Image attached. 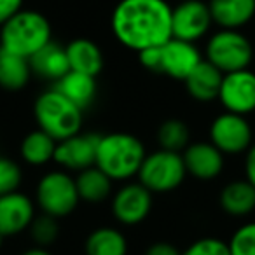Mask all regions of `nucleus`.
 Listing matches in <instances>:
<instances>
[{"mask_svg":"<svg viewBox=\"0 0 255 255\" xmlns=\"http://www.w3.org/2000/svg\"><path fill=\"white\" fill-rule=\"evenodd\" d=\"M112 32L133 51L163 46L173 39L171 7L166 0H121L112 12Z\"/></svg>","mask_w":255,"mask_h":255,"instance_id":"nucleus-1","label":"nucleus"},{"mask_svg":"<svg viewBox=\"0 0 255 255\" xmlns=\"http://www.w3.org/2000/svg\"><path fill=\"white\" fill-rule=\"evenodd\" d=\"M145 147L131 133H109L100 136L96 164L112 180H128L138 175L145 159Z\"/></svg>","mask_w":255,"mask_h":255,"instance_id":"nucleus-2","label":"nucleus"},{"mask_svg":"<svg viewBox=\"0 0 255 255\" xmlns=\"http://www.w3.org/2000/svg\"><path fill=\"white\" fill-rule=\"evenodd\" d=\"M33 114L39 129L47 133L56 142L81 133L82 109L54 88L39 95L33 105Z\"/></svg>","mask_w":255,"mask_h":255,"instance_id":"nucleus-3","label":"nucleus"},{"mask_svg":"<svg viewBox=\"0 0 255 255\" xmlns=\"http://www.w3.org/2000/svg\"><path fill=\"white\" fill-rule=\"evenodd\" d=\"M51 42V25L37 11H19L2 25L0 46L23 58H32L39 49Z\"/></svg>","mask_w":255,"mask_h":255,"instance_id":"nucleus-4","label":"nucleus"},{"mask_svg":"<svg viewBox=\"0 0 255 255\" xmlns=\"http://www.w3.org/2000/svg\"><path fill=\"white\" fill-rule=\"evenodd\" d=\"M140 63L154 74H163L177 81H185L187 75L203 60L199 49L192 42L170 39L163 46L142 51Z\"/></svg>","mask_w":255,"mask_h":255,"instance_id":"nucleus-5","label":"nucleus"},{"mask_svg":"<svg viewBox=\"0 0 255 255\" xmlns=\"http://www.w3.org/2000/svg\"><path fill=\"white\" fill-rule=\"evenodd\" d=\"M254 47L240 30H220L210 37L206 44V61L222 74L245 70L252 63Z\"/></svg>","mask_w":255,"mask_h":255,"instance_id":"nucleus-6","label":"nucleus"},{"mask_svg":"<svg viewBox=\"0 0 255 255\" xmlns=\"http://www.w3.org/2000/svg\"><path fill=\"white\" fill-rule=\"evenodd\" d=\"M185 170L184 157L178 152L159 149L147 154L138 171L140 184L150 192H170L184 182Z\"/></svg>","mask_w":255,"mask_h":255,"instance_id":"nucleus-7","label":"nucleus"},{"mask_svg":"<svg viewBox=\"0 0 255 255\" xmlns=\"http://www.w3.org/2000/svg\"><path fill=\"white\" fill-rule=\"evenodd\" d=\"M81 201L75 178L67 171H49L37 185V203L44 213L51 217H67L77 208Z\"/></svg>","mask_w":255,"mask_h":255,"instance_id":"nucleus-8","label":"nucleus"},{"mask_svg":"<svg viewBox=\"0 0 255 255\" xmlns=\"http://www.w3.org/2000/svg\"><path fill=\"white\" fill-rule=\"evenodd\" d=\"M212 143L222 154H241L252 145V128L245 116L224 112L210 126Z\"/></svg>","mask_w":255,"mask_h":255,"instance_id":"nucleus-9","label":"nucleus"},{"mask_svg":"<svg viewBox=\"0 0 255 255\" xmlns=\"http://www.w3.org/2000/svg\"><path fill=\"white\" fill-rule=\"evenodd\" d=\"M212 12L208 4L201 0H184L177 7L171 9V32L173 39H180L185 42L199 40L206 35L212 26Z\"/></svg>","mask_w":255,"mask_h":255,"instance_id":"nucleus-10","label":"nucleus"},{"mask_svg":"<svg viewBox=\"0 0 255 255\" xmlns=\"http://www.w3.org/2000/svg\"><path fill=\"white\" fill-rule=\"evenodd\" d=\"M226 112L247 114L255 110V74L248 68L224 74L219 98Z\"/></svg>","mask_w":255,"mask_h":255,"instance_id":"nucleus-11","label":"nucleus"},{"mask_svg":"<svg viewBox=\"0 0 255 255\" xmlns=\"http://www.w3.org/2000/svg\"><path fill=\"white\" fill-rule=\"evenodd\" d=\"M152 208V192L142 184H126L112 199V213L124 226L143 222Z\"/></svg>","mask_w":255,"mask_h":255,"instance_id":"nucleus-12","label":"nucleus"},{"mask_svg":"<svg viewBox=\"0 0 255 255\" xmlns=\"http://www.w3.org/2000/svg\"><path fill=\"white\" fill-rule=\"evenodd\" d=\"M100 135L95 133H77L67 140H61L56 145L54 161L65 170L82 171L96 164Z\"/></svg>","mask_w":255,"mask_h":255,"instance_id":"nucleus-13","label":"nucleus"},{"mask_svg":"<svg viewBox=\"0 0 255 255\" xmlns=\"http://www.w3.org/2000/svg\"><path fill=\"white\" fill-rule=\"evenodd\" d=\"M35 219L32 199L23 192L0 196V236H14L28 229Z\"/></svg>","mask_w":255,"mask_h":255,"instance_id":"nucleus-14","label":"nucleus"},{"mask_svg":"<svg viewBox=\"0 0 255 255\" xmlns=\"http://www.w3.org/2000/svg\"><path fill=\"white\" fill-rule=\"evenodd\" d=\"M182 157L187 173L199 180L217 178L224 170V154L212 142L189 143Z\"/></svg>","mask_w":255,"mask_h":255,"instance_id":"nucleus-15","label":"nucleus"},{"mask_svg":"<svg viewBox=\"0 0 255 255\" xmlns=\"http://www.w3.org/2000/svg\"><path fill=\"white\" fill-rule=\"evenodd\" d=\"M224 74L217 67H213L210 61L201 60L196 68L185 79V88L189 95L198 102H212L219 98L220 86H222Z\"/></svg>","mask_w":255,"mask_h":255,"instance_id":"nucleus-16","label":"nucleus"},{"mask_svg":"<svg viewBox=\"0 0 255 255\" xmlns=\"http://www.w3.org/2000/svg\"><path fill=\"white\" fill-rule=\"evenodd\" d=\"M28 61L32 74L39 75L42 79H49V81L54 82L60 81L65 74L70 72L67 49L63 46H60L58 42H54V40L47 42Z\"/></svg>","mask_w":255,"mask_h":255,"instance_id":"nucleus-17","label":"nucleus"},{"mask_svg":"<svg viewBox=\"0 0 255 255\" xmlns=\"http://www.w3.org/2000/svg\"><path fill=\"white\" fill-rule=\"evenodd\" d=\"M213 23L224 30H238L255 16V0H210Z\"/></svg>","mask_w":255,"mask_h":255,"instance_id":"nucleus-18","label":"nucleus"},{"mask_svg":"<svg viewBox=\"0 0 255 255\" xmlns=\"http://www.w3.org/2000/svg\"><path fill=\"white\" fill-rule=\"evenodd\" d=\"M70 70L96 77L103 70V53L96 42L89 39H75L65 46Z\"/></svg>","mask_w":255,"mask_h":255,"instance_id":"nucleus-19","label":"nucleus"},{"mask_svg":"<svg viewBox=\"0 0 255 255\" xmlns=\"http://www.w3.org/2000/svg\"><path fill=\"white\" fill-rule=\"evenodd\" d=\"M220 206L233 217H245L255 210V187L250 182L233 180L220 192Z\"/></svg>","mask_w":255,"mask_h":255,"instance_id":"nucleus-20","label":"nucleus"},{"mask_svg":"<svg viewBox=\"0 0 255 255\" xmlns=\"http://www.w3.org/2000/svg\"><path fill=\"white\" fill-rule=\"evenodd\" d=\"M32 68L28 58L4 49L0 46V88L7 91H19L26 86Z\"/></svg>","mask_w":255,"mask_h":255,"instance_id":"nucleus-21","label":"nucleus"},{"mask_svg":"<svg viewBox=\"0 0 255 255\" xmlns=\"http://www.w3.org/2000/svg\"><path fill=\"white\" fill-rule=\"evenodd\" d=\"M54 89H58L61 95H65L68 100H72L75 105L84 110L91 105L96 96V77L70 70L60 81H56Z\"/></svg>","mask_w":255,"mask_h":255,"instance_id":"nucleus-22","label":"nucleus"},{"mask_svg":"<svg viewBox=\"0 0 255 255\" xmlns=\"http://www.w3.org/2000/svg\"><path fill=\"white\" fill-rule=\"evenodd\" d=\"M79 198L88 203L105 201L112 192V178L103 173L98 166H91L88 170L79 171V177L75 178Z\"/></svg>","mask_w":255,"mask_h":255,"instance_id":"nucleus-23","label":"nucleus"},{"mask_svg":"<svg viewBox=\"0 0 255 255\" xmlns=\"http://www.w3.org/2000/svg\"><path fill=\"white\" fill-rule=\"evenodd\" d=\"M128 243L121 231L100 227L86 240V255H126Z\"/></svg>","mask_w":255,"mask_h":255,"instance_id":"nucleus-24","label":"nucleus"},{"mask_svg":"<svg viewBox=\"0 0 255 255\" xmlns=\"http://www.w3.org/2000/svg\"><path fill=\"white\" fill-rule=\"evenodd\" d=\"M58 142L42 129L28 133L21 142V157L32 166H42L54 159Z\"/></svg>","mask_w":255,"mask_h":255,"instance_id":"nucleus-25","label":"nucleus"},{"mask_svg":"<svg viewBox=\"0 0 255 255\" xmlns=\"http://www.w3.org/2000/svg\"><path fill=\"white\" fill-rule=\"evenodd\" d=\"M189 138H191V133L187 124L180 119L164 121L157 129V142L164 150L182 154V150H185V147L189 145Z\"/></svg>","mask_w":255,"mask_h":255,"instance_id":"nucleus-26","label":"nucleus"},{"mask_svg":"<svg viewBox=\"0 0 255 255\" xmlns=\"http://www.w3.org/2000/svg\"><path fill=\"white\" fill-rule=\"evenodd\" d=\"M30 231H32V238L39 247H47V245L54 243V240L60 234L58 219L44 213L39 219H33V222L30 224Z\"/></svg>","mask_w":255,"mask_h":255,"instance_id":"nucleus-27","label":"nucleus"},{"mask_svg":"<svg viewBox=\"0 0 255 255\" xmlns=\"http://www.w3.org/2000/svg\"><path fill=\"white\" fill-rule=\"evenodd\" d=\"M227 245L231 255H255V222L241 226Z\"/></svg>","mask_w":255,"mask_h":255,"instance_id":"nucleus-28","label":"nucleus"},{"mask_svg":"<svg viewBox=\"0 0 255 255\" xmlns=\"http://www.w3.org/2000/svg\"><path fill=\"white\" fill-rule=\"evenodd\" d=\"M21 178V168L16 164V161L0 156V196L18 191Z\"/></svg>","mask_w":255,"mask_h":255,"instance_id":"nucleus-29","label":"nucleus"},{"mask_svg":"<svg viewBox=\"0 0 255 255\" xmlns=\"http://www.w3.org/2000/svg\"><path fill=\"white\" fill-rule=\"evenodd\" d=\"M182 255H231L229 245L219 238H201L194 241Z\"/></svg>","mask_w":255,"mask_h":255,"instance_id":"nucleus-30","label":"nucleus"},{"mask_svg":"<svg viewBox=\"0 0 255 255\" xmlns=\"http://www.w3.org/2000/svg\"><path fill=\"white\" fill-rule=\"evenodd\" d=\"M23 7V0H0V26L16 16Z\"/></svg>","mask_w":255,"mask_h":255,"instance_id":"nucleus-31","label":"nucleus"},{"mask_svg":"<svg viewBox=\"0 0 255 255\" xmlns=\"http://www.w3.org/2000/svg\"><path fill=\"white\" fill-rule=\"evenodd\" d=\"M145 255H182V252L178 250L175 245H170V243H154L147 248Z\"/></svg>","mask_w":255,"mask_h":255,"instance_id":"nucleus-32","label":"nucleus"},{"mask_svg":"<svg viewBox=\"0 0 255 255\" xmlns=\"http://www.w3.org/2000/svg\"><path fill=\"white\" fill-rule=\"evenodd\" d=\"M245 173H247V180L255 187V143H252L250 149L247 150V159H245Z\"/></svg>","mask_w":255,"mask_h":255,"instance_id":"nucleus-33","label":"nucleus"},{"mask_svg":"<svg viewBox=\"0 0 255 255\" xmlns=\"http://www.w3.org/2000/svg\"><path fill=\"white\" fill-rule=\"evenodd\" d=\"M21 255H51V254L44 247H37V248H30V250L23 252Z\"/></svg>","mask_w":255,"mask_h":255,"instance_id":"nucleus-34","label":"nucleus"},{"mask_svg":"<svg viewBox=\"0 0 255 255\" xmlns=\"http://www.w3.org/2000/svg\"><path fill=\"white\" fill-rule=\"evenodd\" d=\"M0 37H2V26H0Z\"/></svg>","mask_w":255,"mask_h":255,"instance_id":"nucleus-35","label":"nucleus"}]
</instances>
